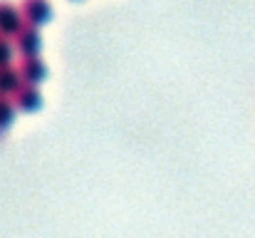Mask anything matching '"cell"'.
I'll return each instance as SVG.
<instances>
[{"label": "cell", "mask_w": 255, "mask_h": 238, "mask_svg": "<svg viewBox=\"0 0 255 238\" xmlns=\"http://www.w3.org/2000/svg\"><path fill=\"white\" fill-rule=\"evenodd\" d=\"M20 12H22L25 25L40 27L52 17V5L50 0H20Z\"/></svg>", "instance_id": "cell-1"}, {"label": "cell", "mask_w": 255, "mask_h": 238, "mask_svg": "<svg viewBox=\"0 0 255 238\" xmlns=\"http://www.w3.org/2000/svg\"><path fill=\"white\" fill-rule=\"evenodd\" d=\"M25 27V20H22V12H20V5H12V2H0V35L2 37H15L20 30Z\"/></svg>", "instance_id": "cell-2"}, {"label": "cell", "mask_w": 255, "mask_h": 238, "mask_svg": "<svg viewBox=\"0 0 255 238\" xmlns=\"http://www.w3.org/2000/svg\"><path fill=\"white\" fill-rule=\"evenodd\" d=\"M15 47L22 57H35L42 50V40H40V30L32 25H25L17 35H15Z\"/></svg>", "instance_id": "cell-3"}, {"label": "cell", "mask_w": 255, "mask_h": 238, "mask_svg": "<svg viewBox=\"0 0 255 238\" xmlns=\"http://www.w3.org/2000/svg\"><path fill=\"white\" fill-rule=\"evenodd\" d=\"M17 72H20V77H22L25 84H40V82H45V77H47V67L40 60V55L22 57L20 65H17Z\"/></svg>", "instance_id": "cell-4"}, {"label": "cell", "mask_w": 255, "mask_h": 238, "mask_svg": "<svg viewBox=\"0 0 255 238\" xmlns=\"http://www.w3.org/2000/svg\"><path fill=\"white\" fill-rule=\"evenodd\" d=\"M15 107L20 112H37L42 107V94L37 89V84H22L17 92H15Z\"/></svg>", "instance_id": "cell-5"}, {"label": "cell", "mask_w": 255, "mask_h": 238, "mask_svg": "<svg viewBox=\"0 0 255 238\" xmlns=\"http://www.w3.org/2000/svg\"><path fill=\"white\" fill-rule=\"evenodd\" d=\"M22 84H25V82H22V77H20L17 67H12V65L0 67V94H5V97H15V92H17Z\"/></svg>", "instance_id": "cell-6"}, {"label": "cell", "mask_w": 255, "mask_h": 238, "mask_svg": "<svg viewBox=\"0 0 255 238\" xmlns=\"http://www.w3.org/2000/svg\"><path fill=\"white\" fill-rule=\"evenodd\" d=\"M15 112H17V107H15V99H10V97L0 94V129L10 127V122L15 119Z\"/></svg>", "instance_id": "cell-7"}, {"label": "cell", "mask_w": 255, "mask_h": 238, "mask_svg": "<svg viewBox=\"0 0 255 238\" xmlns=\"http://www.w3.org/2000/svg\"><path fill=\"white\" fill-rule=\"evenodd\" d=\"M15 52H17V47L10 42V37H2V35H0V67H7V65H12V57H15Z\"/></svg>", "instance_id": "cell-8"}]
</instances>
